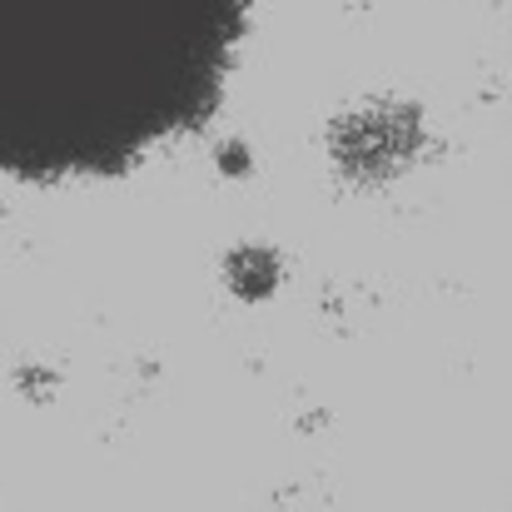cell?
<instances>
[{
	"label": "cell",
	"mask_w": 512,
	"mask_h": 512,
	"mask_svg": "<svg viewBox=\"0 0 512 512\" xmlns=\"http://www.w3.org/2000/svg\"><path fill=\"white\" fill-rule=\"evenodd\" d=\"M249 0H0V170L115 174L194 130Z\"/></svg>",
	"instance_id": "cell-1"
}]
</instances>
